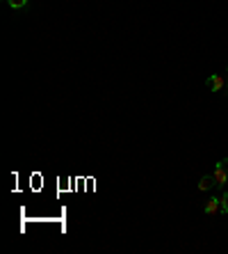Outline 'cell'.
Returning a JSON list of instances; mask_svg holds the SVG:
<instances>
[{"label":"cell","mask_w":228,"mask_h":254,"mask_svg":"<svg viewBox=\"0 0 228 254\" xmlns=\"http://www.w3.org/2000/svg\"><path fill=\"white\" fill-rule=\"evenodd\" d=\"M226 184H228V158H224V160H219L215 167V188L224 190Z\"/></svg>","instance_id":"1"},{"label":"cell","mask_w":228,"mask_h":254,"mask_svg":"<svg viewBox=\"0 0 228 254\" xmlns=\"http://www.w3.org/2000/svg\"><path fill=\"white\" fill-rule=\"evenodd\" d=\"M226 92H228V83H226Z\"/></svg>","instance_id":"7"},{"label":"cell","mask_w":228,"mask_h":254,"mask_svg":"<svg viewBox=\"0 0 228 254\" xmlns=\"http://www.w3.org/2000/svg\"><path fill=\"white\" fill-rule=\"evenodd\" d=\"M210 188H215V174H205V177H201L199 190H210Z\"/></svg>","instance_id":"4"},{"label":"cell","mask_w":228,"mask_h":254,"mask_svg":"<svg viewBox=\"0 0 228 254\" xmlns=\"http://www.w3.org/2000/svg\"><path fill=\"white\" fill-rule=\"evenodd\" d=\"M205 87L210 89V92H219V89L226 87V78L219 76V73H212V76L205 78Z\"/></svg>","instance_id":"2"},{"label":"cell","mask_w":228,"mask_h":254,"mask_svg":"<svg viewBox=\"0 0 228 254\" xmlns=\"http://www.w3.org/2000/svg\"><path fill=\"white\" fill-rule=\"evenodd\" d=\"M5 2H7L9 7H12V9H25L30 0H5Z\"/></svg>","instance_id":"5"},{"label":"cell","mask_w":228,"mask_h":254,"mask_svg":"<svg viewBox=\"0 0 228 254\" xmlns=\"http://www.w3.org/2000/svg\"><path fill=\"white\" fill-rule=\"evenodd\" d=\"M226 71H228V64H226Z\"/></svg>","instance_id":"8"},{"label":"cell","mask_w":228,"mask_h":254,"mask_svg":"<svg viewBox=\"0 0 228 254\" xmlns=\"http://www.w3.org/2000/svg\"><path fill=\"white\" fill-rule=\"evenodd\" d=\"M219 204H222V206H219V213H224V215H226V213H228V192H224V195L219 197Z\"/></svg>","instance_id":"6"},{"label":"cell","mask_w":228,"mask_h":254,"mask_svg":"<svg viewBox=\"0 0 228 254\" xmlns=\"http://www.w3.org/2000/svg\"><path fill=\"white\" fill-rule=\"evenodd\" d=\"M219 197H210V199L205 201V206H203V211L208 213V215H215V213H219Z\"/></svg>","instance_id":"3"}]
</instances>
